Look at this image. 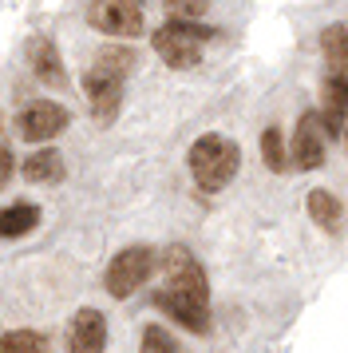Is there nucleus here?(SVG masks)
Listing matches in <instances>:
<instances>
[{
    "label": "nucleus",
    "instance_id": "nucleus-1",
    "mask_svg": "<svg viewBox=\"0 0 348 353\" xmlns=\"http://www.w3.org/2000/svg\"><path fill=\"white\" fill-rule=\"evenodd\" d=\"M206 40H214V28L202 24L198 17H166V24H158L151 44H155L158 60L174 72H186V68L202 64V48Z\"/></svg>",
    "mask_w": 348,
    "mask_h": 353
},
{
    "label": "nucleus",
    "instance_id": "nucleus-2",
    "mask_svg": "<svg viewBox=\"0 0 348 353\" xmlns=\"http://www.w3.org/2000/svg\"><path fill=\"white\" fill-rule=\"evenodd\" d=\"M186 163H190V175L198 183V191L214 194L221 187H230L237 175V167H241V147L234 139H226V135H202V139H194L186 151Z\"/></svg>",
    "mask_w": 348,
    "mask_h": 353
},
{
    "label": "nucleus",
    "instance_id": "nucleus-3",
    "mask_svg": "<svg viewBox=\"0 0 348 353\" xmlns=\"http://www.w3.org/2000/svg\"><path fill=\"white\" fill-rule=\"evenodd\" d=\"M151 274H155V250L151 246H127L107 262L103 286H107L111 298H131Z\"/></svg>",
    "mask_w": 348,
    "mask_h": 353
},
{
    "label": "nucleus",
    "instance_id": "nucleus-4",
    "mask_svg": "<svg viewBox=\"0 0 348 353\" xmlns=\"http://www.w3.org/2000/svg\"><path fill=\"white\" fill-rule=\"evenodd\" d=\"M83 17H87V24H91L99 36L135 40V36L146 28V20H142V0H91Z\"/></svg>",
    "mask_w": 348,
    "mask_h": 353
},
{
    "label": "nucleus",
    "instance_id": "nucleus-5",
    "mask_svg": "<svg viewBox=\"0 0 348 353\" xmlns=\"http://www.w3.org/2000/svg\"><path fill=\"white\" fill-rule=\"evenodd\" d=\"M329 155V131L320 123V112H305L289 139V167L297 171H316Z\"/></svg>",
    "mask_w": 348,
    "mask_h": 353
},
{
    "label": "nucleus",
    "instance_id": "nucleus-6",
    "mask_svg": "<svg viewBox=\"0 0 348 353\" xmlns=\"http://www.w3.org/2000/svg\"><path fill=\"white\" fill-rule=\"evenodd\" d=\"M162 274H166V286H171V290L210 302V282H206V270L198 266V258L190 254V246H166V254H162Z\"/></svg>",
    "mask_w": 348,
    "mask_h": 353
},
{
    "label": "nucleus",
    "instance_id": "nucleus-7",
    "mask_svg": "<svg viewBox=\"0 0 348 353\" xmlns=\"http://www.w3.org/2000/svg\"><path fill=\"white\" fill-rule=\"evenodd\" d=\"M72 123V112L56 103V99H36L28 103L24 112H20V135L28 139V143H47V139H56L63 128Z\"/></svg>",
    "mask_w": 348,
    "mask_h": 353
},
{
    "label": "nucleus",
    "instance_id": "nucleus-8",
    "mask_svg": "<svg viewBox=\"0 0 348 353\" xmlns=\"http://www.w3.org/2000/svg\"><path fill=\"white\" fill-rule=\"evenodd\" d=\"M151 302L171 321H178L182 330H190V334H210V302H202V298H190V294H178V290L162 286V290H155Z\"/></svg>",
    "mask_w": 348,
    "mask_h": 353
},
{
    "label": "nucleus",
    "instance_id": "nucleus-9",
    "mask_svg": "<svg viewBox=\"0 0 348 353\" xmlns=\"http://www.w3.org/2000/svg\"><path fill=\"white\" fill-rule=\"evenodd\" d=\"M123 80H111V76H99V72H87L83 76V92L91 99V115L95 123H115L119 115V103H123Z\"/></svg>",
    "mask_w": 348,
    "mask_h": 353
},
{
    "label": "nucleus",
    "instance_id": "nucleus-10",
    "mask_svg": "<svg viewBox=\"0 0 348 353\" xmlns=\"http://www.w3.org/2000/svg\"><path fill=\"white\" fill-rule=\"evenodd\" d=\"M67 341H72V350H79V353H99L107 345V318H103L99 310H91V305L76 310V318L67 325Z\"/></svg>",
    "mask_w": 348,
    "mask_h": 353
},
{
    "label": "nucleus",
    "instance_id": "nucleus-11",
    "mask_svg": "<svg viewBox=\"0 0 348 353\" xmlns=\"http://www.w3.org/2000/svg\"><path fill=\"white\" fill-rule=\"evenodd\" d=\"M348 119V72L332 68V76L325 80V112H320V123L329 135H340Z\"/></svg>",
    "mask_w": 348,
    "mask_h": 353
},
{
    "label": "nucleus",
    "instance_id": "nucleus-12",
    "mask_svg": "<svg viewBox=\"0 0 348 353\" xmlns=\"http://www.w3.org/2000/svg\"><path fill=\"white\" fill-rule=\"evenodd\" d=\"M32 72L36 80L47 83V88H67V68L60 60V48L47 40V36H36L32 40Z\"/></svg>",
    "mask_w": 348,
    "mask_h": 353
},
{
    "label": "nucleus",
    "instance_id": "nucleus-13",
    "mask_svg": "<svg viewBox=\"0 0 348 353\" xmlns=\"http://www.w3.org/2000/svg\"><path fill=\"white\" fill-rule=\"evenodd\" d=\"M20 175L28 179V183H60L63 179V155L60 147H36L28 159H24V167H20Z\"/></svg>",
    "mask_w": 348,
    "mask_h": 353
},
{
    "label": "nucleus",
    "instance_id": "nucleus-14",
    "mask_svg": "<svg viewBox=\"0 0 348 353\" xmlns=\"http://www.w3.org/2000/svg\"><path fill=\"white\" fill-rule=\"evenodd\" d=\"M40 226V207L36 203H8L0 207V239H24Z\"/></svg>",
    "mask_w": 348,
    "mask_h": 353
},
{
    "label": "nucleus",
    "instance_id": "nucleus-15",
    "mask_svg": "<svg viewBox=\"0 0 348 353\" xmlns=\"http://www.w3.org/2000/svg\"><path fill=\"white\" fill-rule=\"evenodd\" d=\"M305 207H309V219H313L320 230H329V234L340 226V219H345V203H340L329 187H316V191H309Z\"/></svg>",
    "mask_w": 348,
    "mask_h": 353
},
{
    "label": "nucleus",
    "instance_id": "nucleus-16",
    "mask_svg": "<svg viewBox=\"0 0 348 353\" xmlns=\"http://www.w3.org/2000/svg\"><path fill=\"white\" fill-rule=\"evenodd\" d=\"M87 72H99V76H111V80H123L135 72V48H123V44H107V48L99 52L91 60Z\"/></svg>",
    "mask_w": 348,
    "mask_h": 353
},
{
    "label": "nucleus",
    "instance_id": "nucleus-17",
    "mask_svg": "<svg viewBox=\"0 0 348 353\" xmlns=\"http://www.w3.org/2000/svg\"><path fill=\"white\" fill-rule=\"evenodd\" d=\"M320 52H325V60H329L332 68L348 72V24L345 20H336V24H329V28L320 32Z\"/></svg>",
    "mask_w": 348,
    "mask_h": 353
},
{
    "label": "nucleus",
    "instance_id": "nucleus-18",
    "mask_svg": "<svg viewBox=\"0 0 348 353\" xmlns=\"http://www.w3.org/2000/svg\"><path fill=\"white\" fill-rule=\"evenodd\" d=\"M261 159L273 175H285L289 171V143H285L281 128H265L261 131Z\"/></svg>",
    "mask_w": 348,
    "mask_h": 353
},
{
    "label": "nucleus",
    "instance_id": "nucleus-19",
    "mask_svg": "<svg viewBox=\"0 0 348 353\" xmlns=\"http://www.w3.org/2000/svg\"><path fill=\"white\" fill-rule=\"evenodd\" d=\"M40 350H47V334H40V330L0 334V353H40Z\"/></svg>",
    "mask_w": 348,
    "mask_h": 353
},
{
    "label": "nucleus",
    "instance_id": "nucleus-20",
    "mask_svg": "<svg viewBox=\"0 0 348 353\" xmlns=\"http://www.w3.org/2000/svg\"><path fill=\"white\" fill-rule=\"evenodd\" d=\"M178 350V337L166 325H146L142 330V353H174Z\"/></svg>",
    "mask_w": 348,
    "mask_h": 353
},
{
    "label": "nucleus",
    "instance_id": "nucleus-21",
    "mask_svg": "<svg viewBox=\"0 0 348 353\" xmlns=\"http://www.w3.org/2000/svg\"><path fill=\"white\" fill-rule=\"evenodd\" d=\"M166 8H171L174 17H198L202 20V12L210 8V0H166Z\"/></svg>",
    "mask_w": 348,
    "mask_h": 353
},
{
    "label": "nucleus",
    "instance_id": "nucleus-22",
    "mask_svg": "<svg viewBox=\"0 0 348 353\" xmlns=\"http://www.w3.org/2000/svg\"><path fill=\"white\" fill-rule=\"evenodd\" d=\"M12 171H16V155H12V147H8V143H0V191L8 187Z\"/></svg>",
    "mask_w": 348,
    "mask_h": 353
},
{
    "label": "nucleus",
    "instance_id": "nucleus-23",
    "mask_svg": "<svg viewBox=\"0 0 348 353\" xmlns=\"http://www.w3.org/2000/svg\"><path fill=\"white\" fill-rule=\"evenodd\" d=\"M340 131H345V147H348V119H345V128H340Z\"/></svg>",
    "mask_w": 348,
    "mask_h": 353
}]
</instances>
